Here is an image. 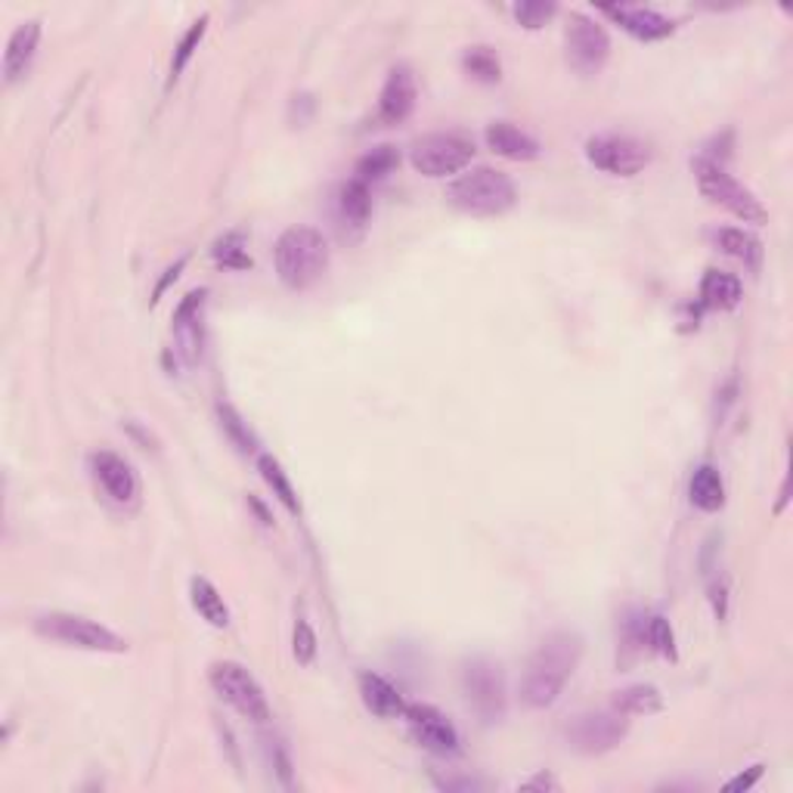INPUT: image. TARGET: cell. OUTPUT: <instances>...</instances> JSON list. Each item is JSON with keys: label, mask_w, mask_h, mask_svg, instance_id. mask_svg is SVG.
Returning a JSON list of instances; mask_svg holds the SVG:
<instances>
[{"label": "cell", "mask_w": 793, "mask_h": 793, "mask_svg": "<svg viewBox=\"0 0 793 793\" xmlns=\"http://www.w3.org/2000/svg\"><path fill=\"white\" fill-rule=\"evenodd\" d=\"M583 657V639L577 632L559 630L545 635L540 648L530 654L521 676V703L530 710H545L559 701L567 679Z\"/></svg>", "instance_id": "obj_1"}, {"label": "cell", "mask_w": 793, "mask_h": 793, "mask_svg": "<svg viewBox=\"0 0 793 793\" xmlns=\"http://www.w3.org/2000/svg\"><path fill=\"white\" fill-rule=\"evenodd\" d=\"M189 601H193V611H196L208 627H215V630H227V627H230V608H227L223 595L217 593V586L211 579H189Z\"/></svg>", "instance_id": "obj_22"}, {"label": "cell", "mask_w": 793, "mask_h": 793, "mask_svg": "<svg viewBox=\"0 0 793 793\" xmlns=\"http://www.w3.org/2000/svg\"><path fill=\"white\" fill-rule=\"evenodd\" d=\"M35 632L50 639V642L66 645V648L93 651V654H125L127 651V639H122L118 632H112L91 617H81V613H41L35 620Z\"/></svg>", "instance_id": "obj_4"}, {"label": "cell", "mask_w": 793, "mask_h": 793, "mask_svg": "<svg viewBox=\"0 0 793 793\" xmlns=\"http://www.w3.org/2000/svg\"><path fill=\"white\" fill-rule=\"evenodd\" d=\"M396 168H400V152H396L394 146H376L357 162V174L354 177L372 186V183L384 181L388 174H394Z\"/></svg>", "instance_id": "obj_27"}, {"label": "cell", "mask_w": 793, "mask_h": 793, "mask_svg": "<svg viewBox=\"0 0 793 793\" xmlns=\"http://www.w3.org/2000/svg\"><path fill=\"white\" fill-rule=\"evenodd\" d=\"M555 13H559V7H555V3H542V0H524V3L515 7V19L521 22L524 28H530V32L542 28Z\"/></svg>", "instance_id": "obj_33"}, {"label": "cell", "mask_w": 793, "mask_h": 793, "mask_svg": "<svg viewBox=\"0 0 793 793\" xmlns=\"http://www.w3.org/2000/svg\"><path fill=\"white\" fill-rule=\"evenodd\" d=\"M437 784L444 788V791H478V788H484L481 781H474V778H437Z\"/></svg>", "instance_id": "obj_39"}, {"label": "cell", "mask_w": 793, "mask_h": 793, "mask_svg": "<svg viewBox=\"0 0 793 793\" xmlns=\"http://www.w3.org/2000/svg\"><path fill=\"white\" fill-rule=\"evenodd\" d=\"M518 791L524 793H559L561 791V781L555 775H549V772H540V775H533L530 781H524L518 784Z\"/></svg>", "instance_id": "obj_35"}, {"label": "cell", "mask_w": 793, "mask_h": 793, "mask_svg": "<svg viewBox=\"0 0 793 793\" xmlns=\"http://www.w3.org/2000/svg\"><path fill=\"white\" fill-rule=\"evenodd\" d=\"M183 267H186V257H181V261H177L174 267H168V271H164L162 283H159V286H156V291H152V304H156V301L162 298V295H164V291H168V286H171V283H177V276H181V273H183Z\"/></svg>", "instance_id": "obj_38"}, {"label": "cell", "mask_w": 793, "mask_h": 793, "mask_svg": "<svg viewBox=\"0 0 793 793\" xmlns=\"http://www.w3.org/2000/svg\"><path fill=\"white\" fill-rule=\"evenodd\" d=\"M447 202L471 217H499L515 208L518 189L508 174L496 168H471L447 186Z\"/></svg>", "instance_id": "obj_3"}, {"label": "cell", "mask_w": 793, "mask_h": 793, "mask_svg": "<svg viewBox=\"0 0 793 793\" xmlns=\"http://www.w3.org/2000/svg\"><path fill=\"white\" fill-rule=\"evenodd\" d=\"M403 720L410 722V735L418 747H425L434 757H456L459 754V732L437 706L432 703H406Z\"/></svg>", "instance_id": "obj_12"}, {"label": "cell", "mask_w": 793, "mask_h": 793, "mask_svg": "<svg viewBox=\"0 0 793 793\" xmlns=\"http://www.w3.org/2000/svg\"><path fill=\"white\" fill-rule=\"evenodd\" d=\"M586 159L611 177H635L651 164V146L630 134H598L586 140Z\"/></svg>", "instance_id": "obj_9"}, {"label": "cell", "mask_w": 793, "mask_h": 793, "mask_svg": "<svg viewBox=\"0 0 793 793\" xmlns=\"http://www.w3.org/2000/svg\"><path fill=\"white\" fill-rule=\"evenodd\" d=\"M474 140H469L466 134H425L422 140H415L410 149V162L422 174V177H450L466 171L474 159Z\"/></svg>", "instance_id": "obj_8"}, {"label": "cell", "mask_w": 793, "mask_h": 793, "mask_svg": "<svg viewBox=\"0 0 793 793\" xmlns=\"http://www.w3.org/2000/svg\"><path fill=\"white\" fill-rule=\"evenodd\" d=\"M37 44H41V22L32 19V22H22L16 32L10 35V44H7V54H3V78L13 84L19 81L22 74L32 69L37 54Z\"/></svg>", "instance_id": "obj_18"}, {"label": "cell", "mask_w": 793, "mask_h": 793, "mask_svg": "<svg viewBox=\"0 0 793 793\" xmlns=\"http://www.w3.org/2000/svg\"><path fill=\"white\" fill-rule=\"evenodd\" d=\"M217 415H220V425H223V432L230 434V440H233L235 447L242 452H254L257 450V440H254V434L249 432V425L239 418L233 406H227V403H220L217 406Z\"/></svg>", "instance_id": "obj_32"}, {"label": "cell", "mask_w": 793, "mask_h": 793, "mask_svg": "<svg viewBox=\"0 0 793 793\" xmlns=\"http://www.w3.org/2000/svg\"><path fill=\"white\" fill-rule=\"evenodd\" d=\"M211 257L227 271H249L252 267V254L245 249V235L242 233H227L223 239H217Z\"/></svg>", "instance_id": "obj_29"}, {"label": "cell", "mask_w": 793, "mask_h": 793, "mask_svg": "<svg viewBox=\"0 0 793 793\" xmlns=\"http://www.w3.org/2000/svg\"><path fill=\"white\" fill-rule=\"evenodd\" d=\"M329 242L313 227H291L273 245V264L279 283L291 291L310 289L329 271Z\"/></svg>", "instance_id": "obj_2"}, {"label": "cell", "mask_w": 793, "mask_h": 793, "mask_svg": "<svg viewBox=\"0 0 793 793\" xmlns=\"http://www.w3.org/2000/svg\"><path fill=\"white\" fill-rule=\"evenodd\" d=\"M713 242H716V245H720L722 252L728 254V257L740 261L744 267H754V271H757L759 261H762V242H759L754 233H747V230L722 227V230L713 233Z\"/></svg>", "instance_id": "obj_24"}, {"label": "cell", "mask_w": 793, "mask_h": 793, "mask_svg": "<svg viewBox=\"0 0 793 793\" xmlns=\"http://www.w3.org/2000/svg\"><path fill=\"white\" fill-rule=\"evenodd\" d=\"M291 651L301 667H310L317 657V632L307 620H295V635H291Z\"/></svg>", "instance_id": "obj_34"}, {"label": "cell", "mask_w": 793, "mask_h": 793, "mask_svg": "<svg viewBox=\"0 0 793 793\" xmlns=\"http://www.w3.org/2000/svg\"><path fill=\"white\" fill-rule=\"evenodd\" d=\"M91 471L96 484L103 487L108 499L115 505H134L140 496V481L137 471L130 469V462L122 459L118 452L100 450L91 456Z\"/></svg>", "instance_id": "obj_13"}, {"label": "cell", "mask_w": 793, "mask_h": 793, "mask_svg": "<svg viewBox=\"0 0 793 793\" xmlns=\"http://www.w3.org/2000/svg\"><path fill=\"white\" fill-rule=\"evenodd\" d=\"M645 639H648V645L660 657H667V660H676L679 657V648H676V632L669 627L667 617H660V613H654L648 620V627H645Z\"/></svg>", "instance_id": "obj_31"}, {"label": "cell", "mask_w": 793, "mask_h": 793, "mask_svg": "<svg viewBox=\"0 0 793 793\" xmlns=\"http://www.w3.org/2000/svg\"><path fill=\"white\" fill-rule=\"evenodd\" d=\"M415 100H418V91H415L413 69L410 66H394L388 72V81H384L379 96L381 125H403L413 115Z\"/></svg>", "instance_id": "obj_15"}, {"label": "cell", "mask_w": 793, "mask_h": 793, "mask_svg": "<svg viewBox=\"0 0 793 793\" xmlns=\"http://www.w3.org/2000/svg\"><path fill=\"white\" fill-rule=\"evenodd\" d=\"M688 496H691V505L706 512V515L722 512L725 508V481H722L720 469L698 466L691 474V484H688Z\"/></svg>", "instance_id": "obj_23"}, {"label": "cell", "mask_w": 793, "mask_h": 793, "mask_svg": "<svg viewBox=\"0 0 793 793\" xmlns=\"http://www.w3.org/2000/svg\"><path fill=\"white\" fill-rule=\"evenodd\" d=\"M360 698L369 713H376L381 720H403L406 701L388 679H381L379 673H360Z\"/></svg>", "instance_id": "obj_19"}, {"label": "cell", "mask_w": 793, "mask_h": 793, "mask_svg": "<svg viewBox=\"0 0 793 793\" xmlns=\"http://www.w3.org/2000/svg\"><path fill=\"white\" fill-rule=\"evenodd\" d=\"M484 140L496 156H503L508 162H533V159H540L542 152V146L512 122H493L484 130Z\"/></svg>", "instance_id": "obj_17"}, {"label": "cell", "mask_w": 793, "mask_h": 793, "mask_svg": "<svg viewBox=\"0 0 793 793\" xmlns=\"http://www.w3.org/2000/svg\"><path fill=\"white\" fill-rule=\"evenodd\" d=\"M257 471H261V478H264V484L273 490V496L279 499V503L289 508L291 515H301V503H298V493L291 487L289 474L283 471L279 466V459H273L267 452H261L257 456Z\"/></svg>", "instance_id": "obj_26"}, {"label": "cell", "mask_w": 793, "mask_h": 793, "mask_svg": "<svg viewBox=\"0 0 793 793\" xmlns=\"http://www.w3.org/2000/svg\"><path fill=\"white\" fill-rule=\"evenodd\" d=\"M567 62L571 69L583 78H593L605 69L611 56V37L608 32L586 13H571L567 19Z\"/></svg>", "instance_id": "obj_11"}, {"label": "cell", "mask_w": 793, "mask_h": 793, "mask_svg": "<svg viewBox=\"0 0 793 793\" xmlns=\"http://www.w3.org/2000/svg\"><path fill=\"white\" fill-rule=\"evenodd\" d=\"M205 295L208 291L198 289L189 291L183 298L177 310H174V335L181 344V354L186 363H196L202 357V344H205Z\"/></svg>", "instance_id": "obj_16"}, {"label": "cell", "mask_w": 793, "mask_h": 793, "mask_svg": "<svg viewBox=\"0 0 793 793\" xmlns=\"http://www.w3.org/2000/svg\"><path fill=\"white\" fill-rule=\"evenodd\" d=\"M694 177H698V186H701L703 196L710 198L713 205L725 208L728 215H735L738 220H744V223H766V220H769L766 205H762L744 183L735 181L720 162L698 159V162H694Z\"/></svg>", "instance_id": "obj_6"}, {"label": "cell", "mask_w": 793, "mask_h": 793, "mask_svg": "<svg viewBox=\"0 0 793 793\" xmlns=\"http://www.w3.org/2000/svg\"><path fill=\"white\" fill-rule=\"evenodd\" d=\"M462 69L469 78L481 81V84H496L503 78V62L490 47H469L462 54Z\"/></svg>", "instance_id": "obj_28"}, {"label": "cell", "mask_w": 793, "mask_h": 793, "mask_svg": "<svg viewBox=\"0 0 793 793\" xmlns=\"http://www.w3.org/2000/svg\"><path fill=\"white\" fill-rule=\"evenodd\" d=\"M335 205H338V220H342L344 227L363 230L369 215H372V189H369V183L357 181V177L342 183Z\"/></svg>", "instance_id": "obj_21"}, {"label": "cell", "mask_w": 793, "mask_h": 793, "mask_svg": "<svg viewBox=\"0 0 793 793\" xmlns=\"http://www.w3.org/2000/svg\"><path fill=\"white\" fill-rule=\"evenodd\" d=\"M630 735V716L620 713L617 706L611 710H589L579 713L567 722L564 728V740L574 754L583 757H601L611 754L613 747H620L623 738Z\"/></svg>", "instance_id": "obj_7"}, {"label": "cell", "mask_w": 793, "mask_h": 793, "mask_svg": "<svg viewBox=\"0 0 793 793\" xmlns=\"http://www.w3.org/2000/svg\"><path fill=\"white\" fill-rule=\"evenodd\" d=\"M613 706H617L620 713H627V716H654V713L664 710V694L654 686L639 682V686L617 691V694H613Z\"/></svg>", "instance_id": "obj_25"}, {"label": "cell", "mask_w": 793, "mask_h": 793, "mask_svg": "<svg viewBox=\"0 0 793 793\" xmlns=\"http://www.w3.org/2000/svg\"><path fill=\"white\" fill-rule=\"evenodd\" d=\"M744 298V286L735 273L706 271L701 279V298L698 304L706 310H735Z\"/></svg>", "instance_id": "obj_20"}, {"label": "cell", "mask_w": 793, "mask_h": 793, "mask_svg": "<svg viewBox=\"0 0 793 793\" xmlns=\"http://www.w3.org/2000/svg\"><path fill=\"white\" fill-rule=\"evenodd\" d=\"M601 13L608 19H613L627 35H632L635 41H664L676 32V22L651 7H630V3H601L598 7Z\"/></svg>", "instance_id": "obj_14"}, {"label": "cell", "mask_w": 793, "mask_h": 793, "mask_svg": "<svg viewBox=\"0 0 793 793\" xmlns=\"http://www.w3.org/2000/svg\"><path fill=\"white\" fill-rule=\"evenodd\" d=\"M762 769H766V766H759V762H757V766H750V769H747V772H740V775L732 778V781H728V784H725V791H728V793L750 791V788H754V784H757L759 778H762Z\"/></svg>", "instance_id": "obj_37"}, {"label": "cell", "mask_w": 793, "mask_h": 793, "mask_svg": "<svg viewBox=\"0 0 793 793\" xmlns=\"http://www.w3.org/2000/svg\"><path fill=\"white\" fill-rule=\"evenodd\" d=\"M462 691H466V701L471 703V710L490 725L505 716V706H508L505 673L496 660L471 657L469 664L462 667Z\"/></svg>", "instance_id": "obj_10"}, {"label": "cell", "mask_w": 793, "mask_h": 793, "mask_svg": "<svg viewBox=\"0 0 793 793\" xmlns=\"http://www.w3.org/2000/svg\"><path fill=\"white\" fill-rule=\"evenodd\" d=\"M208 22H211V19L202 16L186 28V35L181 37V44H177V50H174V59H171V81H177L183 74V69L189 66V59H193V54L198 50V44H202V37L208 32Z\"/></svg>", "instance_id": "obj_30"}, {"label": "cell", "mask_w": 793, "mask_h": 793, "mask_svg": "<svg viewBox=\"0 0 793 793\" xmlns=\"http://www.w3.org/2000/svg\"><path fill=\"white\" fill-rule=\"evenodd\" d=\"M273 744V769H276V775H279V781L289 788L291 784V759L289 754H286V747L279 744V740H271Z\"/></svg>", "instance_id": "obj_36"}, {"label": "cell", "mask_w": 793, "mask_h": 793, "mask_svg": "<svg viewBox=\"0 0 793 793\" xmlns=\"http://www.w3.org/2000/svg\"><path fill=\"white\" fill-rule=\"evenodd\" d=\"M208 682H211V688L217 691V698L227 703V706H233L242 720L257 722V725L271 722L267 694H264L261 682H257L242 664H235V660H217V664H211V669H208Z\"/></svg>", "instance_id": "obj_5"}]
</instances>
